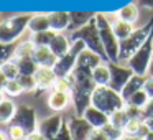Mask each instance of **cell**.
Returning a JSON list of instances; mask_svg holds the SVG:
<instances>
[{
  "label": "cell",
  "mask_w": 153,
  "mask_h": 140,
  "mask_svg": "<svg viewBox=\"0 0 153 140\" xmlns=\"http://www.w3.org/2000/svg\"><path fill=\"white\" fill-rule=\"evenodd\" d=\"M17 45L18 43H0V66L5 64L7 61H10L15 54V50H17Z\"/></svg>",
  "instance_id": "d6a6232c"
},
{
  "label": "cell",
  "mask_w": 153,
  "mask_h": 140,
  "mask_svg": "<svg viewBox=\"0 0 153 140\" xmlns=\"http://www.w3.org/2000/svg\"><path fill=\"white\" fill-rule=\"evenodd\" d=\"M143 91L148 94L150 99H153V77L152 76H146L145 77V84H143Z\"/></svg>",
  "instance_id": "60d3db41"
},
{
  "label": "cell",
  "mask_w": 153,
  "mask_h": 140,
  "mask_svg": "<svg viewBox=\"0 0 153 140\" xmlns=\"http://www.w3.org/2000/svg\"><path fill=\"white\" fill-rule=\"evenodd\" d=\"M128 122H130V117H128V114H127L125 107L117 110V112H114L112 115H110V125H114L115 129L122 130V132L125 130V127Z\"/></svg>",
  "instance_id": "83f0119b"
},
{
  "label": "cell",
  "mask_w": 153,
  "mask_h": 140,
  "mask_svg": "<svg viewBox=\"0 0 153 140\" xmlns=\"http://www.w3.org/2000/svg\"><path fill=\"white\" fill-rule=\"evenodd\" d=\"M69 38H71V41H82V43L86 45L87 50L97 53L104 61H107L105 51H104L102 41H100V35H99V28H97L96 17H94L92 20L86 25V27L79 28V30H76V31H71ZM107 63H109V61H107Z\"/></svg>",
  "instance_id": "5b68a950"
},
{
  "label": "cell",
  "mask_w": 153,
  "mask_h": 140,
  "mask_svg": "<svg viewBox=\"0 0 153 140\" xmlns=\"http://www.w3.org/2000/svg\"><path fill=\"white\" fill-rule=\"evenodd\" d=\"M0 71L5 74V77H7L8 81L10 79H18L20 77V69H18V63L12 58L10 61H7L5 64H2L0 66Z\"/></svg>",
  "instance_id": "1f68e13d"
},
{
  "label": "cell",
  "mask_w": 153,
  "mask_h": 140,
  "mask_svg": "<svg viewBox=\"0 0 153 140\" xmlns=\"http://www.w3.org/2000/svg\"><path fill=\"white\" fill-rule=\"evenodd\" d=\"M115 18L117 20H122V22H127L130 25H135L137 20H138V5L137 4L123 5L120 10H117Z\"/></svg>",
  "instance_id": "cb8c5ba5"
},
{
  "label": "cell",
  "mask_w": 153,
  "mask_h": 140,
  "mask_svg": "<svg viewBox=\"0 0 153 140\" xmlns=\"http://www.w3.org/2000/svg\"><path fill=\"white\" fill-rule=\"evenodd\" d=\"M94 17H96V13H92V12H69V31H76L86 27Z\"/></svg>",
  "instance_id": "7402d4cb"
},
{
  "label": "cell",
  "mask_w": 153,
  "mask_h": 140,
  "mask_svg": "<svg viewBox=\"0 0 153 140\" xmlns=\"http://www.w3.org/2000/svg\"><path fill=\"white\" fill-rule=\"evenodd\" d=\"M102 130H104V133L107 135V139H109V140H120V139H122V135H123L122 130L115 129V127L110 125V124H107Z\"/></svg>",
  "instance_id": "74e56055"
},
{
  "label": "cell",
  "mask_w": 153,
  "mask_h": 140,
  "mask_svg": "<svg viewBox=\"0 0 153 140\" xmlns=\"http://www.w3.org/2000/svg\"><path fill=\"white\" fill-rule=\"evenodd\" d=\"M143 120H150L153 119V99L148 101V104H146L145 107H143Z\"/></svg>",
  "instance_id": "ab89813d"
},
{
  "label": "cell",
  "mask_w": 153,
  "mask_h": 140,
  "mask_svg": "<svg viewBox=\"0 0 153 140\" xmlns=\"http://www.w3.org/2000/svg\"><path fill=\"white\" fill-rule=\"evenodd\" d=\"M100 63H107V61H104L97 53H94V51L84 48V50L81 51L79 58H77V64H76V66L86 68V69H91V71H92L94 68H97Z\"/></svg>",
  "instance_id": "ac0fdd59"
},
{
  "label": "cell",
  "mask_w": 153,
  "mask_h": 140,
  "mask_svg": "<svg viewBox=\"0 0 153 140\" xmlns=\"http://www.w3.org/2000/svg\"><path fill=\"white\" fill-rule=\"evenodd\" d=\"M17 104L10 99V97H5L2 102H0V124L2 125H10L15 119V114H17Z\"/></svg>",
  "instance_id": "ffe728a7"
},
{
  "label": "cell",
  "mask_w": 153,
  "mask_h": 140,
  "mask_svg": "<svg viewBox=\"0 0 153 140\" xmlns=\"http://www.w3.org/2000/svg\"><path fill=\"white\" fill-rule=\"evenodd\" d=\"M152 58H153V36L150 38L125 64L133 71V74H137V76H148Z\"/></svg>",
  "instance_id": "52a82bcc"
},
{
  "label": "cell",
  "mask_w": 153,
  "mask_h": 140,
  "mask_svg": "<svg viewBox=\"0 0 153 140\" xmlns=\"http://www.w3.org/2000/svg\"><path fill=\"white\" fill-rule=\"evenodd\" d=\"M35 45L30 41H23V43H18L17 45V50H15L13 54V60H23V58H33L35 53Z\"/></svg>",
  "instance_id": "f1b7e54d"
},
{
  "label": "cell",
  "mask_w": 153,
  "mask_h": 140,
  "mask_svg": "<svg viewBox=\"0 0 153 140\" xmlns=\"http://www.w3.org/2000/svg\"><path fill=\"white\" fill-rule=\"evenodd\" d=\"M112 30H114V33H115L117 40L123 41L135 31V27L127 23V22H122V20H117L115 18V22H112Z\"/></svg>",
  "instance_id": "484cf974"
},
{
  "label": "cell",
  "mask_w": 153,
  "mask_h": 140,
  "mask_svg": "<svg viewBox=\"0 0 153 140\" xmlns=\"http://www.w3.org/2000/svg\"><path fill=\"white\" fill-rule=\"evenodd\" d=\"M92 79L96 87H104L110 84V68L109 63H100L97 68L92 69Z\"/></svg>",
  "instance_id": "603a6c76"
},
{
  "label": "cell",
  "mask_w": 153,
  "mask_h": 140,
  "mask_svg": "<svg viewBox=\"0 0 153 140\" xmlns=\"http://www.w3.org/2000/svg\"><path fill=\"white\" fill-rule=\"evenodd\" d=\"M28 30L31 31V35L51 30L50 15L48 13H35V15H31L30 22H28Z\"/></svg>",
  "instance_id": "44dd1931"
},
{
  "label": "cell",
  "mask_w": 153,
  "mask_h": 140,
  "mask_svg": "<svg viewBox=\"0 0 153 140\" xmlns=\"http://www.w3.org/2000/svg\"><path fill=\"white\" fill-rule=\"evenodd\" d=\"M5 97H7V96H5V94H4V92H2V91H0V102H2V101H4V99H5Z\"/></svg>",
  "instance_id": "f5cc1de1"
},
{
  "label": "cell",
  "mask_w": 153,
  "mask_h": 140,
  "mask_svg": "<svg viewBox=\"0 0 153 140\" xmlns=\"http://www.w3.org/2000/svg\"><path fill=\"white\" fill-rule=\"evenodd\" d=\"M152 36H153V17L150 18V22H146L143 27L135 28V31H133L127 40L120 41L119 63H127Z\"/></svg>",
  "instance_id": "7a4b0ae2"
},
{
  "label": "cell",
  "mask_w": 153,
  "mask_h": 140,
  "mask_svg": "<svg viewBox=\"0 0 153 140\" xmlns=\"http://www.w3.org/2000/svg\"><path fill=\"white\" fill-rule=\"evenodd\" d=\"M150 97L148 94L145 92V91H138V92H135L132 97H128V99L125 101V106H132V107H138V109H143V107L148 104Z\"/></svg>",
  "instance_id": "4dcf8cb0"
},
{
  "label": "cell",
  "mask_w": 153,
  "mask_h": 140,
  "mask_svg": "<svg viewBox=\"0 0 153 140\" xmlns=\"http://www.w3.org/2000/svg\"><path fill=\"white\" fill-rule=\"evenodd\" d=\"M50 15V25L54 33H63L69 30V12H53Z\"/></svg>",
  "instance_id": "d6986e66"
},
{
  "label": "cell",
  "mask_w": 153,
  "mask_h": 140,
  "mask_svg": "<svg viewBox=\"0 0 153 140\" xmlns=\"http://www.w3.org/2000/svg\"><path fill=\"white\" fill-rule=\"evenodd\" d=\"M25 140H48V139H46V137H45L41 132H38V130H36V132L28 133V135H27V139H25Z\"/></svg>",
  "instance_id": "f6af8a7d"
},
{
  "label": "cell",
  "mask_w": 153,
  "mask_h": 140,
  "mask_svg": "<svg viewBox=\"0 0 153 140\" xmlns=\"http://www.w3.org/2000/svg\"><path fill=\"white\" fill-rule=\"evenodd\" d=\"M89 140H109V139H107V135L104 133V130L94 129L92 133H91V137H89Z\"/></svg>",
  "instance_id": "7bdbcfd3"
},
{
  "label": "cell",
  "mask_w": 153,
  "mask_h": 140,
  "mask_svg": "<svg viewBox=\"0 0 153 140\" xmlns=\"http://www.w3.org/2000/svg\"><path fill=\"white\" fill-rule=\"evenodd\" d=\"M35 79L38 84V91H48L53 89L58 76L54 74L53 68H38V71L35 73Z\"/></svg>",
  "instance_id": "2e32d148"
},
{
  "label": "cell",
  "mask_w": 153,
  "mask_h": 140,
  "mask_svg": "<svg viewBox=\"0 0 153 140\" xmlns=\"http://www.w3.org/2000/svg\"><path fill=\"white\" fill-rule=\"evenodd\" d=\"M145 77H146V76H137V74H133V76L130 77V81L125 84V87H123L122 92H120V96L123 97V101H127L128 97H132L135 92H138V91L143 89Z\"/></svg>",
  "instance_id": "d4e9b609"
},
{
  "label": "cell",
  "mask_w": 153,
  "mask_h": 140,
  "mask_svg": "<svg viewBox=\"0 0 153 140\" xmlns=\"http://www.w3.org/2000/svg\"><path fill=\"white\" fill-rule=\"evenodd\" d=\"M125 110L128 114L130 119H142L143 120V110L138 107H132V106H125Z\"/></svg>",
  "instance_id": "f35d334b"
},
{
  "label": "cell",
  "mask_w": 153,
  "mask_h": 140,
  "mask_svg": "<svg viewBox=\"0 0 153 140\" xmlns=\"http://www.w3.org/2000/svg\"><path fill=\"white\" fill-rule=\"evenodd\" d=\"M120 140H142L140 135H128V133H123Z\"/></svg>",
  "instance_id": "7dc6e473"
},
{
  "label": "cell",
  "mask_w": 153,
  "mask_h": 140,
  "mask_svg": "<svg viewBox=\"0 0 153 140\" xmlns=\"http://www.w3.org/2000/svg\"><path fill=\"white\" fill-rule=\"evenodd\" d=\"M145 124H146V127H148V129L153 132V119H150V120H145Z\"/></svg>",
  "instance_id": "f907efd6"
},
{
  "label": "cell",
  "mask_w": 153,
  "mask_h": 140,
  "mask_svg": "<svg viewBox=\"0 0 153 140\" xmlns=\"http://www.w3.org/2000/svg\"><path fill=\"white\" fill-rule=\"evenodd\" d=\"M71 46H73V41H71L69 36H66L64 33H56V36L53 38V41H51V45H50V50L53 51V53L56 54V58L59 60L64 54L69 53Z\"/></svg>",
  "instance_id": "e0dca14e"
},
{
  "label": "cell",
  "mask_w": 153,
  "mask_h": 140,
  "mask_svg": "<svg viewBox=\"0 0 153 140\" xmlns=\"http://www.w3.org/2000/svg\"><path fill=\"white\" fill-rule=\"evenodd\" d=\"M12 124H17L18 127L25 130L27 133L36 132L38 130V124H40V119L36 115V110L33 109L28 104H20L17 107V114H15V119Z\"/></svg>",
  "instance_id": "9c48e42d"
},
{
  "label": "cell",
  "mask_w": 153,
  "mask_h": 140,
  "mask_svg": "<svg viewBox=\"0 0 153 140\" xmlns=\"http://www.w3.org/2000/svg\"><path fill=\"white\" fill-rule=\"evenodd\" d=\"M91 106L112 115L114 112L125 107V101L120 96V92L114 91L109 86H104V87H96L94 89L92 96H91Z\"/></svg>",
  "instance_id": "3957f363"
},
{
  "label": "cell",
  "mask_w": 153,
  "mask_h": 140,
  "mask_svg": "<svg viewBox=\"0 0 153 140\" xmlns=\"http://www.w3.org/2000/svg\"><path fill=\"white\" fill-rule=\"evenodd\" d=\"M33 60L40 68H54V64L58 63L56 54L50 50V46H36L33 53Z\"/></svg>",
  "instance_id": "9a60e30c"
},
{
  "label": "cell",
  "mask_w": 153,
  "mask_h": 140,
  "mask_svg": "<svg viewBox=\"0 0 153 140\" xmlns=\"http://www.w3.org/2000/svg\"><path fill=\"white\" fill-rule=\"evenodd\" d=\"M71 102H73V97H71L69 92L51 91L50 96H48V106H50V109L56 114H61L63 110H66Z\"/></svg>",
  "instance_id": "5bb4252c"
},
{
  "label": "cell",
  "mask_w": 153,
  "mask_h": 140,
  "mask_svg": "<svg viewBox=\"0 0 153 140\" xmlns=\"http://www.w3.org/2000/svg\"><path fill=\"white\" fill-rule=\"evenodd\" d=\"M0 140H10V139H8V135H7V132L2 130V129H0Z\"/></svg>",
  "instance_id": "681fc988"
},
{
  "label": "cell",
  "mask_w": 153,
  "mask_h": 140,
  "mask_svg": "<svg viewBox=\"0 0 153 140\" xmlns=\"http://www.w3.org/2000/svg\"><path fill=\"white\" fill-rule=\"evenodd\" d=\"M71 87H73V86H71L69 76H68V77H58L51 91H61V92H69L71 94Z\"/></svg>",
  "instance_id": "8d00e7d4"
},
{
  "label": "cell",
  "mask_w": 153,
  "mask_h": 140,
  "mask_svg": "<svg viewBox=\"0 0 153 140\" xmlns=\"http://www.w3.org/2000/svg\"><path fill=\"white\" fill-rule=\"evenodd\" d=\"M54 36H56V33H54L53 30L35 33V35H31V43H33L35 46H50Z\"/></svg>",
  "instance_id": "f546056e"
},
{
  "label": "cell",
  "mask_w": 153,
  "mask_h": 140,
  "mask_svg": "<svg viewBox=\"0 0 153 140\" xmlns=\"http://www.w3.org/2000/svg\"><path fill=\"white\" fill-rule=\"evenodd\" d=\"M66 125V119H64L61 114H51V115H46L43 119H40V124H38V132H41L48 140H53L58 133L61 132V129Z\"/></svg>",
  "instance_id": "8fae6325"
},
{
  "label": "cell",
  "mask_w": 153,
  "mask_h": 140,
  "mask_svg": "<svg viewBox=\"0 0 153 140\" xmlns=\"http://www.w3.org/2000/svg\"><path fill=\"white\" fill-rule=\"evenodd\" d=\"M7 135H8V139H10V140H25L28 133L25 132L22 127H18L17 124H10L8 129H7Z\"/></svg>",
  "instance_id": "e575fe53"
},
{
  "label": "cell",
  "mask_w": 153,
  "mask_h": 140,
  "mask_svg": "<svg viewBox=\"0 0 153 140\" xmlns=\"http://www.w3.org/2000/svg\"><path fill=\"white\" fill-rule=\"evenodd\" d=\"M7 83H8V79L5 77V74L0 71V91L4 92V89H5V86H7Z\"/></svg>",
  "instance_id": "bcb514c9"
},
{
  "label": "cell",
  "mask_w": 153,
  "mask_h": 140,
  "mask_svg": "<svg viewBox=\"0 0 153 140\" xmlns=\"http://www.w3.org/2000/svg\"><path fill=\"white\" fill-rule=\"evenodd\" d=\"M22 87H23L25 92H31V91H38V84H36V79L35 76H20L18 77Z\"/></svg>",
  "instance_id": "d590c367"
},
{
  "label": "cell",
  "mask_w": 153,
  "mask_h": 140,
  "mask_svg": "<svg viewBox=\"0 0 153 140\" xmlns=\"http://www.w3.org/2000/svg\"><path fill=\"white\" fill-rule=\"evenodd\" d=\"M96 22H97V28H99V35H100V41H102L104 51L109 63H119V51H120V41L117 40L115 33L112 30V23L109 22V18L104 13H97L96 15Z\"/></svg>",
  "instance_id": "277c9868"
},
{
  "label": "cell",
  "mask_w": 153,
  "mask_h": 140,
  "mask_svg": "<svg viewBox=\"0 0 153 140\" xmlns=\"http://www.w3.org/2000/svg\"><path fill=\"white\" fill-rule=\"evenodd\" d=\"M109 68H110V84H109V87H112L117 92H122L125 84L128 83L130 77L133 76V71L130 69L127 64H122V63H109Z\"/></svg>",
  "instance_id": "30bf717a"
},
{
  "label": "cell",
  "mask_w": 153,
  "mask_h": 140,
  "mask_svg": "<svg viewBox=\"0 0 153 140\" xmlns=\"http://www.w3.org/2000/svg\"><path fill=\"white\" fill-rule=\"evenodd\" d=\"M148 76L153 77V58H152V64H150V69H148Z\"/></svg>",
  "instance_id": "816d5d0a"
},
{
  "label": "cell",
  "mask_w": 153,
  "mask_h": 140,
  "mask_svg": "<svg viewBox=\"0 0 153 140\" xmlns=\"http://www.w3.org/2000/svg\"><path fill=\"white\" fill-rule=\"evenodd\" d=\"M18 63V69H20V76H35L38 71V64L35 63L33 58H23V60H15Z\"/></svg>",
  "instance_id": "4316f807"
},
{
  "label": "cell",
  "mask_w": 153,
  "mask_h": 140,
  "mask_svg": "<svg viewBox=\"0 0 153 140\" xmlns=\"http://www.w3.org/2000/svg\"><path fill=\"white\" fill-rule=\"evenodd\" d=\"M31 15L28 13H20L13 17L5 18L0 22V43H17V40L23 35L25 30H28V22Z\"/></svg>",
  "instance_id": "8992f818"
},
{
  "label": "cell",
  "mask_w": 153,
  "mask_h": 140,
  "mask_svg": "<svg viewBox=\"0 0 153 140\" xmlns=\"http://www.w3.org/2000/svg\"><path fill=\"white\" fill-rule=\"evenodd\" d=\"M86 48V45L82 41H73V46H71L69 53L64 54L63 58L58 60V63L54 64L53 71L58 77H68L73 74V71L76 69V64H77V58H79L81 51Z\"/></svg>",
  "instance_id": "ba28073f"
},
{
  "label": "cell",
  "mask_w": 153,
  "mask_h": 140,
  "mask_svg": "<svg viewBox=\"0 0 153 140\" xmlns=\"http://www.w3.org/2000/svg\"><path fill=\"white\" fill-rule=\"evenodd\" d=\"M82 117L89 122V125L92 127V129H97V130H102L107 124H110V115L109 114L102 112V110H99L94 106L87 107V109L84 110Z\"/></svg>",
  "instance_id": "4fadbf2b"
},
{
  "label": "cell",
  "mask_w": 153,
  "mask_h": 140,
  "mask_svg": "<svg viewBox=\"0 0 153 140\" xmlns=\"http://www.w3.org/2000/svg\"><path fill=\"white\" fill-rule=\"evenodd\" d=\"M53 140H73V137H71V132H69V129H68V125H64L63 129H61V132L58 133V135L54 137Z\"/></svg>",
  "instance_id": "b9f144b4"
},
{
  "label": "cell",
  "mask_w": 153,
  "mask_h": 140,
  "mask_svg": "<svg viewBox=\"0 0 153 140\" xmlns=\"http://www.w3.org/2000/svg\"><path fill=\"white\" fill-rule=\"evenodd\" d=\"M142 140H153V132H152V130H146V132L145 133H143V137H142Z\"/></svg>",
  "instance_id": "c3c4849f"
},
{
  "label": "cell",
  "mask_w": 153,
  "mask_h": 140,
  "mask_svg": "<svg viewBox=\"0 0 153 140\" xmlns=\"http://www.w3.org/2000/svg\"><path fill=\"white\" fill-rule=\"evenodd\" d=\"M71 79V97H73V106L76 115L82 117L84 110L91 106V96H92L96 84L92 79V71L86 68L76 66L73 74L69 76Z\"/></svg>",
  "instance_id": "6da1fadb"
},
{
  "label": "cell",
  "mask_w": 153,
  "mask_h": 140,
  "mask_svg": "<svg viewBox=\"0 0 153 140\" xmlns=\"http://www.w3.org/2000/svg\"><path fill=\"white\" fill-rule=\"evenodd\" d=\"M22 92H25L23 91V87H22V84H20V81L18 79H10L7 83V86H5V89H4V94L7 97H18Z\"/></svg>",
  "instance_id": "836d02e7"
},
{
  "label": "cell",
  "mask_w": 153,
  "mask_h": 140,
  "mask_svg": "<svg viewBox=\"0 0 153 140\" xmlns=\"http://www.w3.org/2000/svg\"><path fill=\"white\" fill-rule=\"evenodd\" d=\"M66 125L71 132L73 140H89L91 133L94 130L89 125V122L84 117H79V115H73L69 119H66Z\"/></svg>",
  "instance_id": "7c38bea8"
},
{
  "label": "cell",
  "mask_w": 153,
  "mask_h": 140,
  "mask_svg": "<svg viewBox=\"0 0 153 140\" xmlns=\"http://www.w3.org/2000/svg\"><path fill=\"white\" fill-rule=\"evenodd\" d=\"M137 5H138L140 8L153 12V0H137Z\"/></svg>",
  "instance_id": "ee69618b"
}]
</instances>
